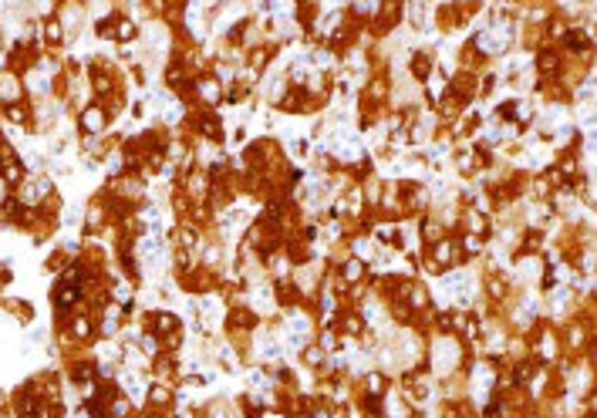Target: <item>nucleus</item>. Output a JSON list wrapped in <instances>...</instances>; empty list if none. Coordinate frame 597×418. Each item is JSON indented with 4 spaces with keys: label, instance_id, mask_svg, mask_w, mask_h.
<instances>
[{
    "label": "nucleus",
    "instance_id": "1",
    "mask_svg": "<svg viewBox=\"0 0 597 418\" xmlns=\"http://www.w3.org/2000/svg\"><path fill=\"white\" fill-rule=\"evenodd\" d=\"M75 300H78V287H75V284H64V287L58 290V297H54L58 310H68V307L75 304Z\"/></svg>",
    "mask_w": 597,
    "mask_h": 418
},
{
    "label": "nucleus",
    "instance_id": "2",
    "mask_svg": "<svg viewBox=\"0 0 597 418\" xmlns=\"http://www.w3.org/2000/svg\"><path fill=\"white\" fill-rule=\"evenodd\" d=\"M199 132L206 135V138H219V122H216V118H210V115H206V118H199Z\"/></svg>",
    "mask_w": 597,
    "mask_h": 418
},
{
    "label": "nucleus",
    "instance_id": "3",
    "mask_svg": "<svg viewBox=\"0 0 597 418\" xmlns=\"http://www.w3.org/2000/svg\"><path fill=\"white\" fill-rule=\"evenodd\" d=\"M540 71H543V75H554V71H557L560 68V61H557V54H550V51H547V54H540Z\"/></svg>",
    "mask_w": 597,
    "mask_h": 418
},
{
    "label": "nucleus",
    "instance_id": "4",
    "mask_svg": "<svg viewBox=\"0 0 597 418\" xmlns=\"http://www.w3.org/2000/svg\"><path fill=\"white\" fill-rule=\"evenodd\" d=\"M432 256H435V260H439V263H449V256H452V247H449V243H435V250H432Z\"/></svg>",
    "mask_w": 597,
    "mask_h": 418
},
{
    "label": "nucleus",
    "instance_id": "5",
    "mask_svg": "<svg viewBox=\"0 0 597 418\" xmlns=\"http://www.w3.org/2000/svg\"><path fill=\"white\" fill-rule=\"evenodd\" d=\"M155 327H159V331H166V334H169V331H175V327H179V324H175V317L172 314H162V317H155Z\"/></svg>",
    "mask_w": 597,
    "mask_h": 418
},
{
    "label": "nucleus",
    "instance_id": "6",
    "mask_svg": "<svg viewBox=\"0 0 597 418\" xmlns=\"http://www.w3.org/2000/svg\"><path fill=\"white\" fill-rule=\"evenodd\" d=\"M344 277H347V280H358V277H361V263H358V260H351V263L344 266Z\"/></svg>",
    "mask_w": 597,
    "mask_h": 418
},
{
    "label": "nucleus",
    "instance_id": "7",
    "mask_svg": "<svg viewBox=\"0 0 597 418\" xmlns=\"http://www.w3.org/2000/svg\"><path fill=\"white\" fill-rule=\"evenodd\" d=\"M115 38H122V41H128V38H132V24H128V20H118Z\"/></svg>",
    "mask_w": 597,
    "mask_h": 418
},
{
    "label": "nucleus",
    "instance_id": "8",
    "mask_svg": "<svg viewBox=\"0 0 597 418\" xmlns=\"http://www.w3.org/2000/svg\"><path fill=\"white\" fill-rule=\"evenodd\" d=\"M425 71H428V57H415V75L425 78Z\"/></svg>",
    "mask_w": 597,
    "mask_h": 418
},
{
    "label": "nucleus",
    "instance_id": "9",
    "mask_svg": "<svg viewBox=\"0 0 597 418\" xmlns=\"http://www.w3.org/2000/svg\"><path fill=\"white\" fill-rule=\"evenodd\" d=\"M85 125H88V128H98V125H101V115H98V112H88V115H85Z\"/></svg>",
    "mask_w": 597,
    "mask_h": 418
},
{
    "label": "nucleus",
    "instance_id": "10",
    "mask_svg": "<svg viewBox=\"0 0 597 418\" xmlns=\"http://www.w3.org/2000/svg\"><path fill=\"white\" fill-rule=\"evenodd\" d=\"M236 324H243V327H253V314H236Z\"/></svg>",
    "mask_w": 597,
    "mask_h": 418
}]
</instances>
